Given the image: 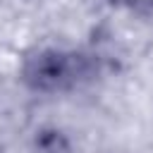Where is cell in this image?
<instances>
[{
  "mask_svg": "<svg viewBox=\"0 0 153 153\" xmlns=\"http://www.w3.org/2000/svg\"><path fill=\"white\" fill-rule=\"evenodd\" d=\"M86 74H88V65L81 55H69L57 50L41 53L31 57L24 67V79L41 91H57L72 86Z\"/></svg>",
  "mask_w": 153,
  "mask_h": 153,
  "instance_id": "1",
  "label": "cell"
},
{
  "mask_svg": "<svg viewBox=\"0 0 153 153\" xmlns=\"http://www.w3.org/2000/svg\"><path fill=\"white\" fill-rule=\"evenodd\" d=\"M127 2L129 7H136V10H153V0H122Z\"/></svg>",
  "mask_w": 153,
  "mask_h": 153,
  "instance_id": "2",
  "label": "cell"
}]
</instances>
